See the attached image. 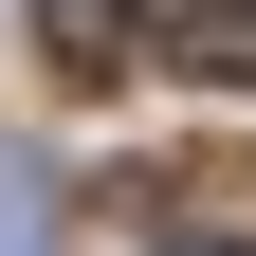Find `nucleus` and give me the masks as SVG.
<instances>
[{
    "mask_svg": "<svg viewBox=\"0 0 256 256\" xmlns=\"http://www.w3.org/2000/svg\"><path fill=\"white\" fill-rule=\"evenodd\" d=\"M37 37H55V74H74V92H110L128 55H146V0H37Z\"/></svg>",
    "mask_w": 256,
    "mask_h": 256,
    "instance_id": "obj_1",
    "label": "nucleus"
},
{
    "mask_svg": "<svg viewBox=\"0 0 256 256\" xmlns=\"http://www.w3.org/2000/svg\"><path fill=\"white\" fill-rule=\"evenodd\" d=\"M165 55H183L202 92H256V0H183V18H165Z\"/></svg>",
    "mask_w": 256,
    "mask_h": 256,
    "instance_id": "obj_2",
    "label": "nucleus"
},
{
    "mask_svg": "<svg viewBox=\"0 0 256 256\" xmlns=\"http://www.w3.org/2000/svg\"><path fill=\"white\" fill-rule=\"evenodd\" d=\"M0 256H55V183L18 165V146H0Z\"/></svg>",
    "mask_w": 256,
    "mask_h": 256,
    "instance_id": "obj_3",
    "label": "nucleus"
},
{
    "mask_svg": "<svg viewBox=\"0 0 256 256\" xmlns=\"http://www.w3.org/2000/svg\"><path fill=\"white\" fill-rule=\"evenodd\" d=\"M165 256H256V238H220V220H202V238H165Z\"/></svg>",
    "mask_w": 256,
    "mask_h": 256,
    "instance_id": "obj_4",
    "label": "nucleus"
}]
</instances>
